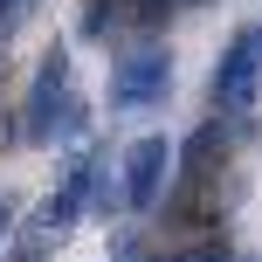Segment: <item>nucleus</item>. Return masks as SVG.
Instances as JSON below:
<instances>
[{
    "label": "nucleus",
    "instance_id": "obj_1",
    "mask_svg": "<svg viewBox=\"0 0 262 262\" xmlns=\"http://www.w3.org/2000/svg\"><path fill=\"white\" fill-rule=\"evenodd\" d=\"M255 97H262V21H255V28H242V35L221 49L214 83H207V104L221 111V118H249Z\"/></svg>",
    "mask_w": 262,
    "mask_h": 262
},
{
    "label": "nucleus",
    "instance_id": "obj_2",
    "mask_svg": "<svg viewBox=\"0 0 262 262\" xmlns=\"http://www.w3.org/2000/svg\"><path fill=\"white\" fill-rule=\"evenodd\" d=\"M166 90H172V55L159 41H138L131 55H118V69H111V104L118 111H152V104H166Z\"/></svg>",
    "mask_w": 262,
    "mask_h": 262
},
{
    "label": "nucleus",
    "instance_id": "obj_3",
    "mask_svg": "<svg viewBox=\"0 0 262 262\" xmlns=\"http://www.w3.org/2000/svg\"><path fill=\"white\" fill-rule=\"evenodd\" d=\"M62 97H69V49H49L41 69H35V83H28V97H21V138L28 145H55Z\"/></svg>",
    "mask_w": 262,
    "mask_h": 262
},
{
    "label": "nucleus",
    "instance_id": "obj_4",
    "mask_svg": "<svg viewBox=\"0 0 262 262\" xmlns=\"http://www.w3.org/2000/svg\"><path fill=\"white\" fill-rule=\"evenodd\" d=\"M166 166H172V145L159 138V131L124 152V172H118V180H124V207H131V214H152V207H159V193H166Z\"/></svg>",
    "mask_w": 262,
    "mask_h": 262
},
{
    "label": "nucleus",
    "instance_id": "obj_5",
    "mask_svg": "<svg viewBox=\"0 0 262 262\" xmlns=\"http://www.w3.org/2000/svg\"><path fill=\"white\" fill-rule=\"evenodd\" d=\"M214 152H221V124H200L193 138L172 152V159H186V166H180V180H186V186H200V180L214 172Z\"/></svg>",
    "mask_w": 262,
    "mask_h": 262
},
{
    "label": "nucleus",
    "instance_id": "obj_6",
    "mask_svg": "<svg viewBox=\"0 0 262 262\" xmlns=\"http://www.w3.org/2000/svg\"><path fill=\"white\" fill-rule=\"evenodd\" d=\"M124 21H131V0H83V35L104 41L111 28H124Z\"/></svg>",
    "mask_w": 262,
    "mask_h": 262
},
{
    "label": "nucleus",
    "instance_id": "obj_7",
    "mask_svg": "<svg viewBox=\"0 0 262 262\" xmlns=\"http://www.w3.org/2000/svg\"><path fill=\"white\" fill-rule=\"evenodd\" d=\"M7 221H14V214H7V200H0V242H7Z\"/></svg>",
    "mask_w": 262,
    "mask_h": 262
},
{
    "label": "nucleus",
    "instance_id": "obj_8",
    "mask_svg": "<svg viewBox=\"0 0 262 262\" xmlns=\"http://www.w3.org/2000/svg\"><path fill=\"white\" fill-rule=\"evenodd\" d=\"M166 7H214V0H166Z\"/></svg>",
    "mask_w": 262,
    "mask_h": 262
}]
</instances>
